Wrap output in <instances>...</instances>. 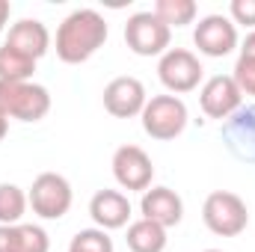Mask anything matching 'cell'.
<instances>
[{"label":"cell","mask_w":255,"mask_h":252,"mask_svg":"<svg viewBox=\"0 0 255 252\" xmlns=\"http://www.w3.org/2000/svg\"><path fill=\"white\" fill-rule=\"evenodd\" d=\"M3 45L15 48L18 54H24V57H30V60L39 63L51 51V33H48V27L39 18H21V21H15L9 27Z\"/></svg>","instance_id":"9a60e30c"},{"label":"cell","mask_w":255,"mask_h":252,"mask_svg":"<svg viewBox=\"0 0 255 252\" xmlns=\"http://www.w3.org/2000/svg\"><path fill=\"white\" fill-rule=\"evenodd\" d=\"M0 252H51V238L42 226H0Z\"/></svg>","instance_id":"2e32d148"},{"label":"cell","mask_w":255,"mask_h":252,"mask_svg":"<svg viewBox=\"0 0 255 252\" xmlns=\"http://www.w3.org/2000/svg\"><path fill=\"white\" fill-rule=\"evenodd\" d=\"M139 122L151 139L169 142V139L184 133V127L190 122V113L178 95H151L139 113Z\"/></svg>","instance_id":"277c9868"},{"label":"cell","mask_w":255,"mask_h":252,"mask_svg":"<svg viewBox=\"0 0 255 252\" xmlns=\"http://www.w3.org/2000/svg\"><path fill=\"white\" fill-rule=\"evenodd\" d=\"M89 217L95 229H104V232L125 229L130 226V199L122 190H98L89 199Z\"/></svg>","instance_id":"4fadbf2b"},{"label":"cell","mask_w":255,"mask_h":252,"mask_svg":"<svg viewBox=\"0 0 255 252\" xmlns=\"http://www.w3.org/2000/svg\"><path fill=\"white\" fill-rule=\"evenodd\" d=\"M151 12L172 30V27H187V24H193L196 15H199V6L193 0H157Z\"/></svg>","instance_id":"d6986e66"},{"label":"cell","mask_w":255,"mask_h":252,"mask_svg":"<svg viewBox=\"0 0 255 252\" xmlns=\"http://www.w3.org/2000/svg\"><path fill=\"white\" fill-rule=\"evenodd\" d=\"M142 220H151L163 229H172L184 220V202L172 187H148L139 199Z\"/></svg>","instance_id":"5bb4252c"},{"label":"cell","mask_w":255,"mask_h":252,"mask_svg":"<svg viewBox=\"0 0 255 252\" xmlns=\"http://www.w3.org/2000/svg\"><path fill=\"white\" fill-rule=\"evenodd\" d=\"M193 45L199 48V54L205 57H229L241 42H238V27L232 24L229 15H205L199 18L196 30H193Z\"/></svg>","instance_id":"30bf717a"},{"label":"cell","mask_w":255,"mask_h":252,"mask_svg":"<svg viewBox=\"0 0 255 252\" xmlns=\"http://www.w3.org/2000/svg\"><path fill=\"white\" fill-rule=\"evenodd\" d=\"M229 18H232V24L238 27H250L255 30V0H232L229 3Z\"/></svg>","instance_id":"603a6c76"},{"label":"cell","mask_w":255,"mask_h":252,"mask_svg":"<svg viewBox=\"0 0 255 252\" xmlns=\"http://www.w3.org/2000/svg\"><path fill=\"white\" fill-rule=\"evenodd\" d=\"M113 178L128 193H145L154 181V163L139 145H119L113 151Z\"/></svg>","instance_id":"ba28073f"},{"label":"cell","mask_w":255,"mask_h":252,"mask_svg":"<svg viewBox=\"0 0 255 252\" xmlns=\"http://www.w3.org/2000/svg\"><path fill=\"white\" fill-rule=\"evenodd\" d=\"M71 199H74L71 184L60 172H42V175H36L33 187L27 193V202H30L33 214L42 217V220H63L65 214H68V208H71Z\"/></svg>","instance_id":"8992f818"},{"label":"cell","mask_w":255,"mask_h":252,"mask_svg":"<svg viewBox=\"0 0 255 252\" xmlns=\"http://www.w3.org/2000/svg\"><path fill=\"white\" fill-rule=\"evenodd\" d=\"M107 21L98 9H74L63 18V24L57 27V57L68 65H80L92 60L104 42H107Z\"/></svg>","instance_id":"6da1fadb"},{"label":"cell","mask_w":255,"mask_h":252,"mask_svg":"<svg viewBox=\"0 0 255 252\" xmlns=\"http://www.w3.org/2000/svg\"><path fill=\"white\" fill-rule=\"evenodd\" d=\"M199 104H202V113L208 119H220L226 122L235 110L244 107V95L238 89V83L232 80V74H214L202 83L199 89Z\"/></svg>","instance_id":"8fae6325"},{"label":"cell","mask_w":255,"mask_h":252,"mask_svg":"<svg viewBox=\"0 0 255 252\" xmlns=\"http://www.w3.org/2000/svg\"><path fill=\"white\" fill-rule=\"evenodd\" d=\"M0 113L18 122H42L51 113V92L33 80L24 83L0 80Z\"/></svg>","instance_id":"3957f363"},{"label":"cell","mask_w":255,"mask_h":252,"mask_svg":"<svg viewBox=\"0 0 255 252\" xmlns=\"http://www.w3.org/2000/svg\"><path fill=\"white\" fill-rule=\"evenodd\" d=\"M6 133H9V119H6V116L0 113V142L6 139Z\"/></svg>","instance_id":"484cf974"},{"label":"cell","mask_w":255,"mask_h":252,"mask_svg":"<svg viewBox=\"0 0 255 252\" xmlns=\"http://www.w3.org/2000/svg\"><path fill=\"white\" fill-rule=\"evenodd\" d=\"M125 244L130 252H163L166 250V229L139 217L128 226Z\"/></svg>","instance_id":"e0dca14e"},{"label":"cell","mask_w":255,"mask_h":252,"mask_svg":"<svg viewBox=\"0 0 255 252\" xmlns=\"http://www.w3.org/2000/svg\"><path fill=\"white\" fill-rule=\"evenodd\" d=\"M220 139L235 160L255 166V104H244L241 110H235L220 125Z\"/></svg>","instance_id":"9c48e42d"},{"label":"cell","mask_w":255,"mask_h":252,"mask_svg":"<svg viewBox=\"0 0 255 252\" xmlns=\"http://www.w3.org/2000/svg\"><path fill=\"white\" fill-rule=\"evenodd\" d=\"M27 193L18 184H0V226H15L27 214Z\"/></svg>","instance_id":"ffe728a7"},{"label":"cell","mask_w":255,"mask_h":252,"mask_svg":"<svg viewBox=\"0 0 255 252\" xmlns=\"http://www.w3.org/2000/svg\"><path fill=\"white\" fill-rule=\"evenodd\" d=\"M202 223L217 238H238L250 226V208L238 193L214 190V193H208V199L202 205Z\"/></svg>","instance_id":"7a4b0ae2"},{"label":"cell","mask_w":255,"mask_h":252,"mask_svg":"<svg viewBox=\"0 0 255 252\" xmlns=\"http://www.w3.org/2000/svg\"><path fill=\"white\" fill-rule=\"evenodd\" d=\"M68 252H113V238L104 229H80L71 238Z\"/></svg>","instance_id":"44dd1931"},{"label":"cell","mask_w":255,"mask_h":252,"mask_svg":"<svg viewBox=\"0 0 255 252\" xmlns=\"http://www.w3.org/2000/svg\"><path fill=\"white\" fill-rule=\"evenodd\" d=\"M9 12H12V6H9V0H0V33L6 30V21H9Z\"/></svg>","instance_id":"d4e9b609"},{"label":"cell","mask_w":255,"mask_h":252,"mask_svg":"<svg viewBox=\"0 0 255 252\" xmlns=\"http://www.w3.org/2000/svg\"><path fill=\"white\" fill-rule=\"evenodd\" d=\"M232 80L238 83L241 95H255V60H244V57H238L235 71H232Z\"/></svg>","instance_id":"7402d4cb"},{"label":"cell","mask_w":255,"mask_h":252,"mask_svg":"<svg viewBox=\"0 0 255 252\" xmlns=\"http://www.w3.org/2000/svg\"><path fill=\"white\" fill-rule=\"evenodd\" d=\"M202 74H205L202 60L187 48H169L157 60V77L169 89V95H184V92L199 89Z\"/></svg>","instance_id":"52a82bcc"},{"label":"cell","mask_w":255,"mask_h":252,"mask_svg":"<svg viewBox=\"0 0 255 252\" xmlns=\"http://www.w3.org/2000/svg\"><path fill=\"white\" fill-rule=\"evenodd\" d=\"M145 101H148V92H145L139 77L122 74V77H113L104 86V110L113 119H133V116H139Z\"/></svg>","instance_id":"7c38bea8"},{"label":"cell","mask_w":255,"mask_h":252,"mask_svg":"<svg viewBox=\"0 0 255 252\" xmlns=\"http://www.w3.org/2000/svg\"><path fill=\"white\" fill-rule=\"evenodd\" d=\"M241 57L244 60H255V30H250L247 39L241 42Z\"/></svg>","instance_id":"cb8c5ba5"},{"label":"cell","mask_w":255,"mask_h":252,"mask_svg":"<svg viewBox=\"0 0 255 252\" xmlns=\"http://www.w3.org/2000/svg\"><path fill=\"white\" fill-rule=\"evenodd\" d=\"M33 71H36V60L18 54L9 45H0V80L24 83V80H33Z\"/></svg>","instance_id":"ac0fdd59"},{"label":"cell","mask_w":255,"mask_h":252,"mask_svg":"<svg viewBox=\"0 0 255 252\" xmlns=\"http://www.w3.org/2000/svg\"><path fill=\"white\" fill-rule=\"evenodd\" d=\"M172 30L148 9V12H133L125 24V45L136 57H163L169 51Z\"/></svg>","instance_id":"5b68a950"},{"label":"cell","mask_w":255,"mask_h":252,"mask_svg":"<svg viewBox=\"0 0 255 252\" xmlns=\"http://www.w3.org/2000/svg\"><path fill=\"white\" fill-rule=\"evenodd\" d=\"M205 252H223V250H205Z\"/></svg>","instance_id":"4316f807"}]
</instances>
